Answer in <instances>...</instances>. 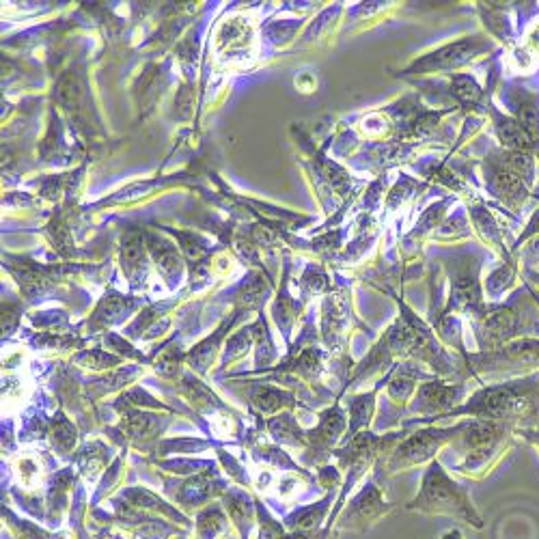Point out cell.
I'll list each match as a JSON object with an SVG mask.
<instances>
[{
	"mask_svg": "<svg viewBox=\"0 0 539 539\" xmlns=\"http://www.w3.org/2000/svg\"><path fill=\"white\" fill-rule=\"evenodd\" d=\"M453 414H473L475 419L507 423L511 427L529 421L539 427V373L486 386L468 399L466 406L453 410L447 417Z\"/></svg>",
	"mask_w": 539,
	"mask_h": 539,
	"instance_id": "1",
	"label": "cell"
},
{
	"mask_svg": "<svg viewBox=\"0 0 539 539\" xmlns=\"http://www.w3.org/2000/svg\"><path fill=\"white\" fill-rule=\"evenodd\" d=\"M537 158L531 151L496 149L486 158V186L511 214L520 210L533 197L537 186Z\"/></svg>",
	"mask_w": 539,
	"mask_h": 539,
	"instance_id": "2",
	"label": "cell"
},
{
	"mask_svg": "<svg viewBox=\"0 0 539 539\" xmlns=\"http://www.w3.org/2000/svg\"><path fill=\"white\" fill-rule=\"evenodd\" d=\"M408 509L427 511V514H451L481 529V520L475 514L471 501H468L466 490L458 486V483H453L438 462L430 464V471L425 473L421 492L417 494V499L408 505Z\"/></svg>",
	"mask_w": 539,
	"mask_h": 539,
	"instance_id": "3",
	"label": "cell"
},
{
	"mask_svg": "<svg viewBox=\"0 0 539 539\" xmlns=\"http://www.w3.org/2000/svg\"><path fill=\"white\" fill-rule=\"evenodd\" d=\"M494 50V44L490 39L475 35V37H464L438 48L432 54H425L419 61H414L404 74H445V72H455L468 63H473L475 59L483 57V54H490Z\"/></svg>",
	"mask_w": 539,
	"mask_h": 539,
	"instance_id": "4",
	"label": "cell"
},
{
	"mask_svg": "<svg viewBox=\"0 0 539 539\" xmlns=\"http://www.w3.org/2000/svg\"><path fill=\"white\" fill-rule=\"evenodd\" d=\"M449 268H451L449 309L481 317L486 313V307H483V294L479 283V259L473 255H462L451 261Z\"/></svg>",
	"mask_w": 539,
	"mask_h": 539,
	"instance_id": "5",
	"label": "cell"
},
{
	"mask_svg": "<svg viewBox=\"0 0 539 539\" xmlns=\"http://www.w3.org/2000/svg\"><path fill=\"white\" fill-rule=\"evenodd\" d=\"M473 361H481L479 369L486 371H533L539 367V339L511 341L483 356H473Z\"/></svg>",
	"mask_w": 539,
	"mask_h": 539,
	"instance_id": "6",
	"label": "cell"
},
{
	"mask_svg": "<svg viewBox=\"0 0 539 539\" xmlns=\"http://www.w3.org/2000/svg\"><path fill=\"white\" fill-rule=\"evenodd\" d=\"M503 102L509 106V115L514 117L522 130L527 132L535 147V158L539 162V91L522 85V82H509Z\"/></svg>",
	"mask_w": 539,
	"mask_h": 539,
	"instance_id": "7",
	"label": "cell"
},
{
	"mask_svg": "<svg viewBox=\"0 0 539 539\" xmlns=\"http://www.w3.org/2000/svg\"><path fill=\"white\" fill-rule=\"evenodd\" d=\"M488 113H490L494 136L499 138L501 149H507V151H531V154H535V147L531 143V138L527 136V132L522 130V126L514 117H511L509 113H501V110L496 108L494 104H488Z\"/></svg>",
	"mask_w": 539,
	"mask_h": 539,
	"instance_id": "8",
	"label": "cell"
},
{
	"mask_svg": "<svg viewBox=\"0 0 539 539\" xmlns=\"http://www.w3.org/2000/svg\"><path fill=\"white\" fill-rule=\"evenodd\" d=\"M449 91L455 98V102L462 104L466 110H475L483 98V89L479 87V82L471 74L453 76Z\"/></svg>",
	"mask_w": 539,
	"mask_h": 539,
	"instance_id": "9",
	"label": "cell"
},
{
	"mask_svg": "<svg viewBox=\"0 0 539 539\" xmlns=\"http://www.w3.org/2000/svg\"><path fill=\"white\" fill-rule=\"evenodd\" d=\"M520 50L531 57L535 63H539V16L533 18L527 29L522 31V46Z\"/></svg>",
	"mask_w": 539,
	"mask_h": 539,
	"instance_id": "10",
	"label": "cell"
}]
</instances>
